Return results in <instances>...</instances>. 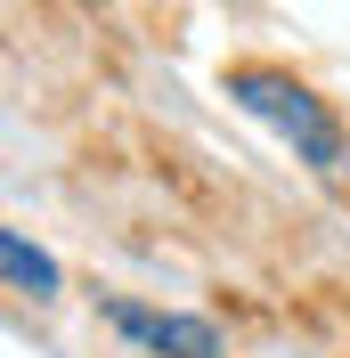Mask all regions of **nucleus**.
<instances>
[{"label":"nucleus","mask_w":350,"mask_h":358,"mask_svg":"<svg viewBox=\"0 0 350 358\" xmlns=\"http://www.w3.org/2000/svg\"><path fill=\"white\" fill-rule=\"evenodd\" d=\"M106 326L122 342L155 358H220V326L212 317H179V310H139V301H106Z\"/></svg>","instance_id":"nucleus-2"},{"label":"nucleus","mask_w":350,"mask_h":358,"mask_svg":"<svg viewBox=\"0 0 350 358\" xmlns=\"http://www.w3.org/2000/svg\"><path fill=\"white\" fill-rule=\"evenodd\" d=\"M0 268H8V293H24V301H57V261H49L24 228H0Z\"/></svg>","instance_id":"nucleus-3"},{"label":"nucleus","mask_w":350,"mask_h":358,"mask_svg":"<svg viewBox=\"0 0 350 358\" xmlns=\"http://www.w3.org/2000/svg\"><path fill=\"white\" fill-rule=\"evenodd\" d=\"M220 90H228V98H237L253 122H269V131H277L285 147L309 163V171H326V179H334V171L350 163L342 122H334V106H326L309 82H293V73H277V66H237Z\"/></svg>","instance_id":"nucleus-1"}]
</instances>
